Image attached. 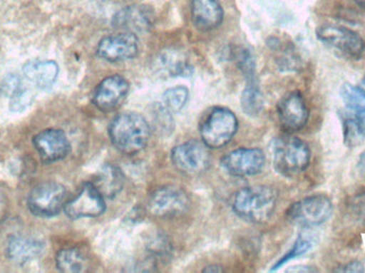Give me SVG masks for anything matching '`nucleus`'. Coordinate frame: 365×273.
<instances>
[{
  "instance_id": "obj_1",
  "label": "nucleus",
  "mask_w": 365,
  "mask_h": 273,
  "mask_svg": "<svg viewBox=\"0 0 365 273\" xmlns=\"http://www.w3.org/2000/svg\"><path fill=\"white\" fill-rule=\"evenodd\" d=\"M109 136L117 150L126 155L141 152L150 139L147 120L138 113H122L109 126Z\"/></svg>"
},
{
  "instance_id": "obj_2",
  "label": "nucleus",
  "mask_w": 365,
  "mask_h": 273,
  "mask_svg": "<svg viewBox=\"0 0 365 273\" xmlns=\"http://www.w3.org/2000/svg\"><path fill=\"white\" fill-rule=\"evenodd\" d=\"M276 190L268 186L247 187L236 193L233 210L244 220L263 223L274 214L277 206Z\"/></svg>"
},
{
  "instance_id": "obj_3",
  "label": "nucleus",
  "mask_w": 365,
  "mask_h": 273,
  "mask_svg": "<svg viewBox=\"0 0 365 273\" xmlns=\"http://www.w3.org/2000/svg\"><path fill=\"white\" fill-rule=\"evenodd\" d=\"M274 165L279 173L293 176L302 173L310 165L308 144L296 137L277 138L272 143Z\"/></svg>"
},
{
  "instance_id": "obj_4",
  "label": "nucleus",
  "mask_w": 365,
  "mask_h": 273,
  "mask_svg": "<svg viewBox=\"0 0 365 273\" xmlns=\"http://www.w3.org/2000/svg\"><path fill=\"white\" fill-rule=\"evenodd\" d=\"M237 128L236 115L229 109L218 107L204 118L200 125V135L208 148H221L233 139Z\"/></svg>"
},
{
  "instance_id": "obj_5",
  "label": "nucleus",
  "mask_w": 365,
  "mask_h": 273,
  "mask_svg": "<svg viewBox=\"0 0 365 273\" xmlns=\"http://www.w3.org/2000/svg\"><path fill=\"white\" fill-rule=\"evenodd\" d=\"M334 212L332 202L325 195L304 197L289 207L287 217L302 227H317L329 220Z\"/></svg>"
},
{
  "instance_id": "obj_6",
  "label": "nucleus",
  "mask_w": 365,
  "mask_h": 273,
  "mask_svg": "<svg viewBox=\"0 0 365 273\" xmlns=\"http://www.w3.org/2000/svg\"><path fill=\"white\" fill-rule=\"evenodd\" d=\"M317 38L349 59L358 60L365 51V41L360 34L343 26L325 25L317 29Z\"/></svg>"
},
{
  "instance_id": "obj_7",
  "label": "nucleus",
  "mask_w": 365,
  "mask_h": 273,
  "mask_svg": "<svg viewBox=\"0 0 365 273\" xmlns=\"http://www.w3.org/2000/svg\"><path fill=\"white\" fill-rule=\"evenodd\" d=\"M66 187L58 182H44L38 185L30 192L28 207L32 214L38 217L56 216L61 212L66 203Z\"/></svg>"
},
{
  "instance_id": "obj_8",
  "label": "nucleus",
  "mask_w": 365,
  "mask_h": 273,
  "mask_svg": "<svg viewBox=\"0 0 365 273\" xmlns=\"http://www.w3.org/2000/svg\"><path fill=\"white\" fill-rule=\"evenodd\" d=\"M186 192L179 187L166 186L152 193L148 201V210L158 218H175L188 210Z\"/></svg>"
},
{
  "instance_id": "obj_9",
  "label": "nucleus",
  "mask_w": 365,
  "mask_h": 273,
  "mask_svg": "<svg viewBox=\"0 0 365 273\" xmlns=\"http://www.w3.org/2000/svg\"><path fill=\"white\" fill-rule=\"evenodd\" d=\"M173 165L186 175H197L205 171L210 163L208 148L203 142L187 141L175 146L171 154Z\"/></svg>"
},
{
  "instance_id": "obj_10",
  "label": "nucleus",
  "mask_w": 365,
  "mask_h": 273,
  "mask_svg": "<svg viewBox=\"0 0 365 273\" xmlns=\"http://www.w3.org/2000/svg\"><path fill=\"white\" fill-rule=\"evenodd\" d=\"M106 210L104 197L92 182L81 187L76 195L64 205L68 218H94L101 216Z\"/></svg>"
},
{
  "instance_id": "obj_11",
  "label": "nucleus",
  "mask_w": 365,
  "mask_h": 273,
  "mask_svg": "<svg viewBox=\"0 0 365 273\" xmlns=\"http://www.w3.org/2000/svg\"><path fill=\"white\" fill-rule=\"evenodd\" d=\"M138 53V38L136 34L130 32H121L105 36L100 41L96 49L98 57L108 62L134 59Z\"/></svg>"
},
{
  "instance_id": "obj_12",
  "label": "nucleus",
  "mask_w": 365,
  "mask_h": 273,
  "mask_svg": "<svg viewBox=\"0 0 365 273\" xmlns=\"http://www.w3.org/2000/svg\"><path fill=\"white\" fill-rule=\"evenodd\" d=\"M265 165V155L259 148H238L222 158L225 171L236 177L259 174Z\"/></svg>"
},
{
  "instance_id": "obj_13",
  "label": "nucleus",
  "mask_w": 365,
  "mask_h": 273,
  "mask_svg": "<svg viewBox=\"0 0 365 273\" xmlns=\"http://www.w3.org/2000/svg\"><path fill=\"white\" fill-rule=\"evenodd\" d=\"M278 117L281 126L287 132L302 130L309 119V110L304 96L299 92L285 94L278 104Z\"/></svg>"
},
{
  "instance_id": "obj_14",
  "label": "nucleus",
  "mask_w": 365,
  "mask_h": 273,
  "mask_svg": "<svg viewBox=\"0 0 365 273\" xmlns=\"http://www.w3.org/2000/svg\"><path fill=\"white\" fill-rule=\"evenodd\" d=\"M154 14L151 9L143 4H133L120 10L113 16V25L122 32L147 34L153 27Z\"/></svg>"
},
{
  "instance_id": "obj_15",
  "label": "nucleus",
  "mask_w": 365,
  "mask_h": 273,
  "mask_svg": "<svg viewBox=\"0 0 365 273\" xmlns=\"http://www.w3.org/2000/svg\"><path fill=\"white\" fill-rule=\"evenodd\" d=\"M130 85L120 75L107 77L96 88L93 94V104L100 110L108 113L118 108L128 96Z\"/></svg>"
},
{
  "instance_id": "obj_16",
  "label": "nucleus",
  "mask_w": 365,
  "mask_h": 273,
  "mask_svg": "<svg viewBox=\"0 0 365 273\" xmlns=\"http://www.w3.org/2000/svg\"><path fill=\"white\" fill-rule=\"evenodd\" d=\"M34 145L44 163H55L70 153V142L62 130L48 128L34 138Z\"/></svg>"
},
{
  "instance_id": "obj_17",
  "label": "nucleus",
  "mask_w": 365,
  "mask_h": 273,
  "mask_svg": "<svg viewBox=\"0 0 365 273\" xmlns=\"http://www.w3.org/2000/svg\"><path fill=\"white\" fill-rule=\"evenodd\" d=\"M44 249V242L40 238L15 235L9 240L6 255L16 265H25L40 257Z\"/></svg>"
},
{
  "instance_id": "obj_18",
  "label": "nucleus",
  "mask_w": 365,
  "mask_h": 273,
  "mask_svg": "<svg viewBox=\"0 0 365 273\" xmlns=\"http://www.w3.org/2000/svg\"><path fill=\"white\" fill-rule=\"evenodd\" d=\"M222 6L217 0H191V17L200 31H210L222 24Z\"/></svg>"
},
{
  "instance_id": "obj_19",
  "label": "nucleus",
  "mask_w": 365,
  "mask_h": 273,
  "mask_svg": "<svg viewBox=\"0 0 365 273\" xmlns=\"http://www.w3.org/2000/svg\"><path fill=\"white\" fill-rule=\"evenodd\" d=\"M59 66L53 61H30L24 66V76L38 89H47L57 81Z\"/></svg>"
},
{
  "instance_id": "obj_20",
  "label": "nucleus",
  "mask_w": 365,
  "mask_h": 273,
  "mask_svg": "<svg viewBox=\"0 0 365 273\" xmlns=\"http://www.w3.org/2000/svg\"><path fill=\"white\" fill-rule=\"evenodd\" d=\"M104 197H113L124 186V175L119 168L106 165L100 170L96 180L92 182Z\"/></svg>"
},
{
  "instance_id": "obj_21",
  "label": "nucleus",
  "mask_w": 365,
  "mask_h": 273,
  "mask_svg": "<svg viewBox=\"0 0 365 273\" xmlns=\"http://www.w3.org/2000/svg\"><path fill=\"white\" fill-rule=\"evenodd\" d=\"M4 93L10 96V108L13 111L24 110L34 100L31 92L25 87L19 76H9L4 81Z\"/></svg>"
},
{
  "instance_id": "obj_22",
  "label": "nucleus",
  "mask_w": 365,
  "mask_h": 273,
  "mask_svg": "<svg viewBox=\"0 0 365 273\" xmlns=\"http://www.w3.org/2000/svg\"><path fill=\"white\" fill-rule=\"evenodd\" d=\"M58 269L62 272H83L88 268L86 255L77 248H66L60 251L56 257Z\"/></svg>"
},
{
  "instance_id": "obj_23",
  "label": "nucleus",
  "mask_w": 365,
  "mask_h": 273,
  "mask_svg": "<svg viewBox=\"0 0 365 273\" xmlns=\"http://www.w3.org/2000/svg\"><path fill=\"white\" fill-rule=\"evenodd\" d=\"M344 142L349 148H355L365 139V113H355L343 118Z\"/></svg>"
},
{
  "instance_id": "obj_24",
  "label": "nucleus",
  "mask_w": 365,
  "mask_h": 273,
  "mask_svg": "<svg viewBox=\"0 0 365 273\" xmlns=\"http://www.w3.org/2000/svg\"><path fill=\"white\" fill-rule=\"evenodd\" d=\"M341 98L345 107L353 113H365V91L351 83H344L341 88Z\"/></svg>"
},
{
  "instance_id": "obj_25",
  "label": "nucleus",
  "mask_w": 365,
  "mask_h": 273,
  "mask_svg": "<svg viewBox=\"0 0 365 273\" xmlns=\"http://www.w3.org/2000/svg\"><path fill=\"white\" fill-rule=\"evenodd\" d=\"M242 107L249 115H257L263 108V96L257 88V83L251 81L242 92Z\"/></svg>"
},
{
  "instance_id": "obj_26",
  "label": "nucleus",
  "mask_w": 365,
  "mask_h": 273,
  "mask_svg": "<svg viewBox=\"0 0 365 273\" xmlns=\"http://www.w3.org/2000/svg\"><path fill=\"white\" fill-rule=\"evenodd\" d=\"M163 70L171 77L187 76L191 73V66L184 58L175 53H166L160 58Z\"/></svg>"
},
{
  "instance_id": "obj_27",
  "label": "nucleus",
  "mask_w": 365,
  "mask_h": 273,
  "mask_svg": "<svg viewBox=\"0 0 365 273\" xmlns=\"http://www.w3.org/2000/svg\"><path fill=\"white\" fill-rule=\"evenodd\" d=\"M189 92L185 87H175L167 90L164 94L165 108L169 113H179L188 101Z\"/></svg>"
},
{
  "instance_id": "obj_28",
  "label": "nucleus",
  "mask_w": 365,
  "mask_h": 273,
  "mask_svg": "<svg viewBox=\"0 0 365 273\" xmlns=\"http://www.w3.org/2000/svg\"><path fill=\"white\" fill-rule=\"evenodd\" d=\"M311 248H312V242H311L308 238L304 237V236H299L298 239L296 240L295 244H294L292 250L276 264V266L272 268V270L279 269L281 266L284 265L287 262L292 261V259H296V257H300V255H304V253L308 252Z\"/></svg>"
},
{
  "instance_id": "obj_29",
  "label": "nucleus",
  "mask_w": 365,
  "mask_h": 273,
  "mask_svg": "<svg viewBox=\"0 0 365 273\" xmlns=\"http://www.w3.org/2000/svg\"><path fill=\"white\" fill-rule=\"evenodd\" d=\"M349 217L356 222L365 225V192L354 195L347 204Z\"/></svg>"
},
{
  "instance_id": "obj_30",
  "label": "nucleus",
  "mask_w": 365,
  "mask_h": 273,
  "mask_svg": "<svg viewBox=\"0 0 365 273\" xmlns=\"http://www.w3.org/2000/svg\"><path fill=\"white\" fill-rule=\"evenodd\" d=\"M8 215V199L6 193L0 188V222L6 218Z\"/></svg>"
},
{
  "instance_id": "obj_31",
  "label": "nucleus",
  "mask_w": 365,
  "mask_h": 273,
  "mask_svg": "<svg viewBox=\"0 0 365 273\" xmlns=\"http://www.w3.org/2000/svg\"><path fill=\"white\" fill-rule=\"evenodd\" d=\"M339 272H364V267L362 263L360 262H351V263L347 264L344 267L340 268Z\"/></svg>"
},
{
  "instance_id": "obj_32",
  "label": "nucleus",
  "mask_w": 365,
  "mask_h": 273,
  "mask_svg": "<svg viewBox=\"0 0 365 273\" xmlns=\"http://www.w3.org/2000/svg\"><path fill=\"white\" fill-rule=\"evenodd\" d=\"M358 165H359V169L365 173V150L364 153H362L361 155H360L359 161H358Z\"/></svg>"
},
{
  "instance_id": "obj_33",
  "label": "nucleus",
  "mask_w": 365,
  "mask_h": 273,
  "mask_svg": "<svg viewBox=\"0 0 365 273\" xmlns=\"http://www.w3.org/2000/svg\"><path fill=\"white\" fill-rule=\"evenodd\" d=\"M205 272H222V268L219 267H215V266H210V267L206 268L205 270H204Z\"/></svg>"
},
{
  "instance_id": "obj_34",
  "label": "nucleus",
  "mask_w": 365,
  "mask_h": 273,
  "mask_svg": "<svg viewBox=\"0 0 365 273\" xmlns=\"http://www.w3.org/2000/svg\"><path fill=\"white\" fill-rule=\"evenodd\" d=\"M293 272H314L315 269H313V268H309V267H300V268H293Z\"/></svg>"
},
{
  "instance_id": "obj_35",
  "label": "nucleus",
  "mask_w": 365,
  "mask_h": 273,
  "mask_svg": "<svg viewBox=\"0 0 365 273\" xmlns=\"http://www.w3.org/2000/svg\"><path fill=\"white\" fill-rule=\"evenodd\" d=\"M357 6H361V8H365V0H353Z\"/></svg>"
}]
</instances>
